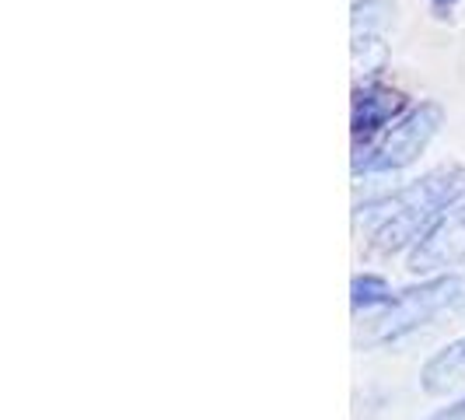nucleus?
<instances>
[{
  "mask_svg": "<svg viewBox=\"0 0 465 420\" xmlns=\"http://www.w3.org/2000/svg\"><path fill=\"white\" fill-rule=\"evenodd\" d=\"M438 126H441V109L434 102H423L406 119H399L364 158H357L353 168L357 172H396V168H406L410 162H417L420 151L438 134Z\"/></svg>",
  "mask_w": 465,
  "mask_h": 420,
  "instance_id": "obj_2",
  "label": "nucleus"
},
{
  "mask_svg": "<svg viewBox=\"0 0 465 420\" xmlns=\"http://www.w3.org/2000/svg\"><path fill=\"white\" fill-rule=\"evenodd\" d=\"M462 183L465 172L459 165H441L417 179L413 186L399 189L396 196L364 207V228L371 245L381 253H396L402 245H410L438 217V210L448 207L462 193Z\"/></svg>",
  "mask_w": 465,
  "mask_h": 420,
  "instance_id": "obj_1",
  "label": "nucleus"
},
{
  "mask_svg": "<svg viewBox=\"0 0 465 420\" xmlns=\"http://www.w3.org/2000/svg\"><path fill=\"white\" fill-rule=\"evenodd\" d=\"M459 382H465V336L448 344L441 354H434L423 368V389L430 396H441V393H451Z\"/></svg>",
  "mask_w": 465,
  "mask_h": 420,
  "instance_id": "obj_6",
  "label": "nucleus"
},
{
  "mask_svg": "<svg viewBox=\"0 0 465 420\" xmlns=\"http://www.w3.org/2000/svg\"><path fill=\"white\" fill-rule=\"evenodd\" d=\"M459 295V280L455 277H438L430 280V284H420V287H410V291H402L396 295L389 308H385V315L381 319H374V333L368 336V344H385V340H396L402 333H410V329H417L420 323H427L438 308L451 302Z\"/></svg>",
  "mask_w": 465,
  "mask_h": 420,
  "instance_id": "obj_3",
  "label": "nucleus"
},
{
  "mask_svg": "<svg viewBox=\"0 0 465 420\" xmlns=\"http://www.w3.org/2000/svg\"><path fill=\"white\" fill-rule=\"evenodd\" d=\"M430 420H465V399H459L455 406H448V410H441V414H434Z\"/></svg>",
  "mask_w": 465,
  "mask_h": 420,
  "instance_id": "obj_8",
  "label": "nucleus"
},
{
  "mask_svg": "<svg viewBox=\"0 0 465 420\" xmlns=\"http://www.w3.org/2000/svg\"><path fill=\"white\" fill-rule=\"evenodd\" d=\"M459 259H465V196L420 238L417 249L410 253V270L434 274L444 266H455Z\"/></svg>",
  "mask_w": 465,
  "mask_h": 420,
  "instance_id": "obj_4",
  "label": "nucleus"
},
{
  "mask_svg": "<svg viewBox=\"0 0 465 420\" xmlns=\"http://www.w3.org/2000/svg\"><path fill=\"white\" fill-rule=\"evenodd\" d=\"M434 4H438V7H448V4H455V0H434Z\"/></svg>",
  "mask_w": 465,
  "mask_h": 420,
  "instance_id": "obj_9",
  "label": "nucleus"
},
{
  "mask_svg": "<svg viewBox=\"0 0 465 420\" xmlns=\"http://www.w3.org/2000/svg\"><path fill=\"white\" fill-rule=\"evenodd\" d=\"M402 109H406V98L392 88H381V85L357 88V95H353V137H368L374 130L389 126Z\"/></svg>",
  "mask_w": 465,
  "mask_h": 420,
  "instance_id": "obj_5",
  "label": "nucleus"
},
{
  "mask_svg": "<svg viewBox=\"0 0 465 420\" xmlns=\"http://www.w3.org/2000/svg\"><path fill=\"white\" fill-rule=\"evenodd\" d=\"M392 302V291H389V284L381 277H371V274H364V277L353 280V308L361 312V308H374V305H389Z\"/></svg>",
  "mask_w": 465,
  "mask_h": 420,
  "instance_id": "obj_7",
  "label": "nucleus"
}]
</instances>
